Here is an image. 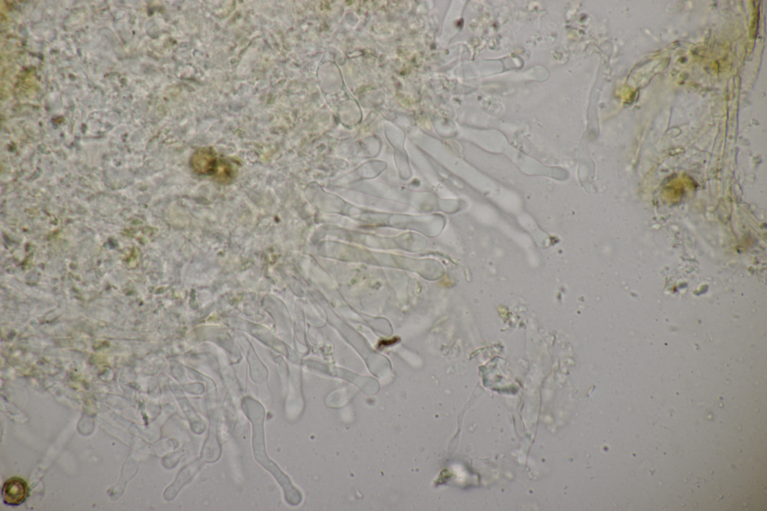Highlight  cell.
<instances>
[{
	"mask_svg": "<svg viewBox=\"0 0 767 511\" xmlns=\"http://www.w3.org/2000/svg\"><path fill=\"white\" fill-rule=\"evenodd\" d=\"M28 493L27 482L19 478H12L4 483L2 496L5 504L17 506L23 503L28 497Z\"/></svg>",
	"mask_w": 767,
	"mask_h": 511,
	"instance_id": "6da1fadb",
	"label": "cell"
},
{
	"mask_svg": "<svg viewBox=\"0 0 767 511\" xmlns=\"http://www.w3.org/2000/svg\"><path fill=\"white\" fill-rule=\"evenodd\" d=\"M221 161H218L214 153L208 149L197 151L192 159L194 171L202 175H212L217 173Z\"/></svg>",
	"mask_w": 767,
	"mask_h": 511,
	"instance_id": "7a4b0ae2",
	"label": "cell"
}]
</instances>
